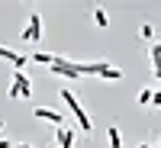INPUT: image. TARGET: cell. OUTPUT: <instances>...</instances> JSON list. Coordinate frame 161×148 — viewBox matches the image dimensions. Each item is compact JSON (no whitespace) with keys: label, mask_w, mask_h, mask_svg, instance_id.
<instances>
[{"label":"cell","mask_w":161,"mask_h":148,"mask_svg":"<svg viewBox=\"0 0 161 148\" xmlns=\"http://www.w3.org/2000/svg\"><path fill=\"white\" fill-rule=\"evenodd\" d=\"M58 97H61L64 103H68V110L74 113V119H77V126L84 129V132H90V129H93V123H90V116H87V110H84V106H80V100H77V93L64 87V90H58Z\"/></svg>","instance_id":"6da1fadb"},{"label":"cell","mask_w":161,"mask_h":148,"mask_svg":"<svg viewBox=\"0 0 161 148\" xmlns=\"http://www.w3.org/2000/svg\"><path fill=\"white\" fill-rule=\"evenodd\" d=\"M48 71H52V74H61V77H71V80H77V77H80L77 61H71V58H61V55H55V58H52Z\"/></svg>","instance_id":"7a4b0ae2"},{"label":"cell","mask_w":161,"mask_h":148,"mask_svg":"<svg viewBox=\"0 0 161 148\" xmlns=\"http://www.w3.org/2000/svg\"><path fill=\"white\" fill-rule=\"evenodd\" d=\"M39 39H42V16L32 13V16H29V26L23 29V42H39Z\"/></svg>","instance_id":"3957f363"},{"label":"cell","mask_w":161,"mask_h":148,"mask_svg":"<svg viewBox=\"0 0 161 148\" xmlns=\"http://www.w3.org/2000/svg\"><path fill=\"white\" fill-rule=\"evenodd\" d=\"M0 58L10 61L13 71H23L26 64H29V55H19V52H13V48H7V45H0Z\"/></svg>","instance_id":"277c9868"},{"label":"cell","mask_w":161,"mask_h":148,"mask_svg":"<svg viewBox=\"0 0 161 148\" xmlns=\"http://www.w3.org/2000/svg\"><path fill=\"white\" fill-rule=\"evenodd\" d=\"M32 116L36 119H45V123H52V126H64V116L61 113H55V110H48V106H36V110H32Z\"/></svg>","instance_id":"5b68a950"},{"label":"cell","mask_w":161,"mask_h":148,"mask_svg":"<svg viewBox=\"0 0 161 148\" xmlns=\"http://www.w3.org/2000/svg\"><path fill=\"white\" fill-rule=\"evenodd\" d=\"M13 84L19 87V100H23V97H32V80L26 77L23 71H13Z\"/></svg>","instance_id":"8992f818"},{"label":"cell","mask_w":161,"mask_h":148,"mask_svg":"<svg viewBox=\"0 0 161 148\" xmlns=\"http://www.w3.org/2000/svg\"><path fill=\"white\" fill-rule=\"evenodd\" d=\"M55 145H58V148H74V129L61 126V129H58V135H55Z\"/></svg>","instance_id":"52a82bcc"},{"label":"cell","mask_w":161,"mask_h":148,"mask_svg":"<svg viewBox=\"0 0 161 148\" xmlns=\"http://www.w3.org/2000/svg\"><path fill=\"white\" fill-rule=\"evenodd\" d=\"M148 55H152V71L161 74V42H152L148 45Z\"/></svg>","instance_id":"ba28073f"},{"label":"cell","mask_w":161,"mask_h":148,"mask_svg":"<svg viewBox=\"0 0 161 148\" xmlns=\"http://www.w3.org/2000/svg\"><path fill=\"white\" fill-rule=\"evenodd\" d=\"M106 142H110V148H123V132H119L116 126L106 129Z\"/></svg>","instance_id":"9c48e42d"},{"label":"cell","mask_w":161,"mask_h":148,"mask_svg":"<svg viewBox=\"0 0 161 148\" xmlns=\"http://www.w3.org/2000/svg\"><path fill=\"white\" fill-rule=\"evenodd\" d=\"M100 77H106V80H119V77H123V68H116V64H106Z\"/></svg>","instance_id":"30bf717a"},{"label":"cell","mask_w":161,"mask_h":148,"mask_svg":"<svg viewBox=\"0 0 161 148\" xmlns=\"http://www.w3.org/2000/svg\"><path fill=\"white\" fill-rule=\"evenodd\" d=\"M93 23H97L100 29H106V26H110V16H106V10H100V7L93 10Z\"/></svg>","instance_id":"8fae6325"},{"label":"cell","mask_w":161,"mask_h":148,"mask_svg":"<svg viewBox=\"0 0 161 148\" xmlns=\"http://www.w3.org/2000/svg\"><path fill=\"white\" fill-rule=\"evenodd\" d=\"M52 58L55 55H48V52H32L29 55V61H36V64H52Z\"/></svg>","instance_id":"7c38bea8"},{"label":"cell","mask_w":161,"mask_h":148,"mask_svg":"<svg viewBox=\"0 0 161 148\" xmlns=\"http://www.w3.org/2000/svg\"><path fill=\"white\" fill-rule=\"evenodd\" d=\"M139 36H142V39H148V42H155V26H152V23H142Z\"/></svg>","instance_id":"4fadbf2b"},{"label":"cell","mask_w":161,"mask_h":148,"mask_svg":"<svg viewBox=\"0 0 161 148\" xmlns=\"http://www.w3.org/2000/svg\"><path fill=\"white\" fill-rule=\"evenodd\" d=\"M152 93H155V90H148V87H142V90H139V97H136V100H139L142 106H148V103H152Z\"/></svg>","instance_id":"5bb4252c"},{"label":"cell","mask_w":161,"mask_h":148,"mask_svg":"<svg viewBox=\"0 0 161 148\" xmlns=\"http://www.w3.org/2000/svg\"><path fill=\"white\" fill-rule=\"evenodd\" d=\"M152 106H161V90H155V93H152Z\"/></svg>","instance_id":"9a60e30c"},{"label":"cell","mask_w":161,"mask_h":148,"mask_svg":"<svg viewBox=\"0 0 161 148\" xmlns=\"http://www.w3.org/2000/svg\"><path fill=\"white\" fill-rule=\"evenodd\" d=\"M0 148H13V142H7V139H0Z\"/></svg>","instance_id":"2e32d148"},{"label":"cell","mask_w":161,"mask_h":148,"mask_svg":"<svg viewBox=\"0 0 161 148\" xmlns=\"http://www.w3.org/2000/svg\"><path fill=\"white\" fill-rule=\"evenodd\" d=\"M13 148H32V145H26V142H19V145H13Z\"/></svg>","instance_id":"e0dca14e"},{"label":"cell","mask_w":161,"mask_h":148,"mask_svg":"<svg viewBox=\"0 0 161 148\" xmlns=\"http://www.w3.org/2000/svg\"><path fill=\"white\" fill-rule=\"evenodd\" d=\"M158 148H161V135H158Z\"/></svg>","instance_id":"ac0fdd59"},{"label":"cell","mask_w":161,"mask_h":148,"mask_svg":"<svg viewBox=\"0 0 161 148\" xmlns=\"http://www.w3.org/2000/svg\"><path fill=\"white\" fill-rule=\"evenodd\" d=\"M0 129H3V119H0Z\"/></svg>","instance_id":"d6986e66"},{"label":"cell","mask_w":161,"mask_h":148,"mask_svg":"<svg viewBox=\"0 0 161 148\" xmlns=\"http://www.w3.org/2000/svg\"><path fill=\"white\" fill-rule=\"evenodd\" d=\"M155 77H158V80H161V74H155Z\"/></svg>","instance_id":"ffe728a7"},{"label":"cell","mask_w":161,"mask_h":148,"mask_svg":"<svg viewBox=\"0 0 161 148\" xmlns=\"http://www.w3.org/2000/svg\"><path fill=\"white\" fill-rule=\"evenodd\" d=\"M152 148H158V145H152Z\"/></svg>","instance_id":"44dd1931"}]
</instances>
